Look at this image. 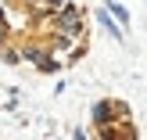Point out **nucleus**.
<instances>
[{
	"label": "nucleus",
	"mask_w": 147,
	"mask_h": 140,
	"mask_svg": "<svg viewBox=\"0 0 147 140\" xmlns=\"http://www.w3.org/2000/svg\"><path fill=\"white\" fill-rule=\"evenodd\" d=\"M50 29H54V32L72 36V40H86V18H83V7L65 0V4L50 14Z\"/></svg>",
	"instance_id": "f257e3e1"
},
{
	"label": "nucleus",
	"mask_w": 147,
	"mask_h": 140,
	"mask_svg": "<svg viewBox=\"0 0 147 140\" xmlns=\"http://www.w3.org/2000/svg\"><path fill=\"white\" fill-rule=\"evenodd\" d=\"M90 119H93V129H97V126H108V122H115V119H129V104L104 97V101H97V104L90 108Z\"/></svg>",
	"instance_id": "f03ea898"
},
{
	"label": "nucleus",
	"mask_w": 147,
	"mask_h": 140,
	"mask_svg": "<svg viewBox=\"0 0 147 140\" xmlns=\"http://www.w3.org/2000/svg\"><path fill=\"white\" fill-rule=\"evenodd\" d=\"M97 25L104 29V32L111 36V40H119V43L126 40V32H122V25H119V22H115V14L108 11V7H100V11H97Z\"/></svg>",
	"instance_id": "7ed1b4c3"
},
{
	"label": "nucleus",
	"mask_w": 147,
	"mask_h": 140,
	"mask_svg": "<svg viewBox=\"0 0 147 140\" xmlns=\"http://www.w3.org/2000/svg\"><path fill=\"white\" fill-rule=\"evenodd\" d=\"M108 11L115 14V22H119V25H129V11L122 4H115V0H108Z\"/></svg>",
	"instance_id": "20e7f679"
},
{
	"label": "nucleus",
	"mask_w": 147,
	"mask_h": 140,
	"mask_svg": "<svg viewBox=\"0 0 147 140\" xmlns=\"http://www.w3.org/2000/svg\"><path fill=\"white\" fill-rule=\"evenodd\" d=\"M7 32H11V25H7V11H4V7H0V47H4Z\"/></svg>",
	"instance_id": "39448f33"
},
{
	"label": "nucleus",
	"mask_w": 147,
	"mask_h": 140,
	"mask_svg": "<svg viewBox=\"0 0 147 140\" xmlns=\"http://www.w3.org/2000/svg\"><path fill=\"white\" fill-rule=\"evenodd\" d=\"M18 4H25V7H36V4H40V0H18Z\"/></svg>",
	"instance_id": "423d86ee"
}]
</instances>
